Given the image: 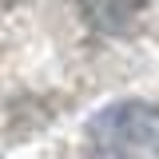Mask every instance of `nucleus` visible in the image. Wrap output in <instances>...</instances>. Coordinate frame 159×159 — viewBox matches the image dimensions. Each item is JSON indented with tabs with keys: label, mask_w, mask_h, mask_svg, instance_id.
Instances as JSON below:
<instances>
[{
	"label": "nucleus",
	"mask_w": 159,
	"mask_h": 159,
	"mask_svg": "<svg viewBox=\"0 0 159 159\" xmlns=\"http://www.w3.org/2000/svg\"><path fill=\"white\" fill-rule=\"evenodd\" d=\"M92 135L107 159H151L159 151V107L116 103L92 119Z\"/></svg>",
	"instance_id": "obj_1"
}]
</instances>
